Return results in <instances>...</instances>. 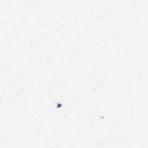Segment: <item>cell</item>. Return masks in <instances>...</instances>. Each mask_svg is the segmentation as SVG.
<instances>
[{
  "label": "cell",
  "instance_id": "obj_5",
  "mask_svg": "<svg viewBox=\"0 0 148 148\" xmlns=\"http://www.w3.org/2000/svg\"><path fill=\"white\" fill-rule=\"evenodd\" d=\"M77 18L75 13L69 10L64 11L60 18V24L63 28L66 29H72L76 24Z\"/></svg>",
  "mask_w": 148,
  "mask_h": 148
},
{
  "label": "cell",
  "instance_id": "obj_3",
  "mask_svg": "<svg viewBox=\"0 0 148 148\" xmlns=\"http://www.w3.org/2000/svg\"><path fill=\"white\" fill-rule=\"evenodd\" d=\"M55 16V11L50 6L40 10L36 16V24L41 27H47L51 24Z\"/></svg>",
  "mask_w": 148,
  "mask_h": 148
},
{
  "label": "cell",
  "instance_id": "obj_4",
  "mask_svg": "<svg viewBox=\"0 0 148 148\" xmlns=\"http://www.w3.org/2000/svg\"><path fill=\"white\" fill-rule=\"evenodd\" d=\"M93 123V117L88 110H82L76 115L75 124L79 130H86L90 128Z\"/></svg>",
  "mask_w": 148,
  "mask_h": 148
},
{
  "label": "cell",
  "instance_id": "obj_1",
  "mask_svg": "<svg viewBox=\"0 0 148 148\" xmlns=\"http://www.w3.org/2000/svg\"><path fill=\"white\" fill-rule=\"evenodd\" d=\"M46 91L50 101L65 110L72 109L80 99L79 87L69 79L54 80L49 84Z\"/></svg>",
  "mask_w": 148,
  "mask_h": 148
},
{
  "label": "cell",
  "instance_id": "obj_6",
  "mask_svg": "<svg viewBox=\"0 0 148 148\" xmlns=\"http://www.w3.org/2000/svg\"><path fill=\"white\" fill-rule=\"evenodd\" d=\"M90 14L92 17L100 19L104 17L107 13L106 8L105 4L101 2H95L91 7Z\"/></svg>",
  "mask_w": 148,
  "mask_h": 148
},
{
  "label": "cell",
  "instance_id": "obj_2",
  "mask_svg": "<svg viewBox=\"0 0 148 148\" xmlns=\"http://www.w3.org/2000/svg\"><path fill=\"white\" fill-rule=\"evenodd\" d=\"M10 92L17 98L29 96L34 88V80L32 77L25 73H17L10 77L7 82Z\"/></svg>",
  "mask_w": 148,
  "mask_h": 148
}]
</instances>
